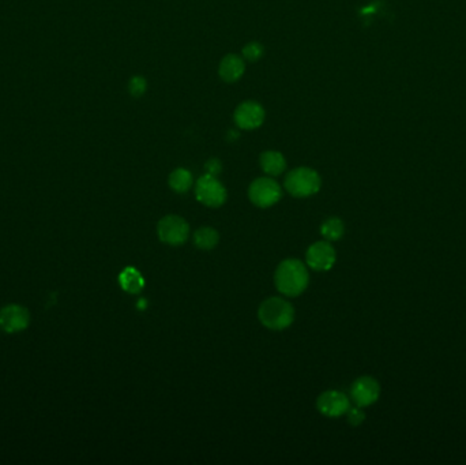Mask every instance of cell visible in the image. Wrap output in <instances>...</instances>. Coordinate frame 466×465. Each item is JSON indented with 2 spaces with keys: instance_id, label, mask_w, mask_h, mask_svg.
<instances>
[{
  "instance_id": "obj_6",
  "label": "cell",
  "mask_w": 466,
  "mask_h": 465,
  "mask_svg": "<svg viewBox=\"0 0 466 465\" xmlns=\"http://www.w3.org/2000/svg\"><path fill=\"white\" fill-rule=\"evenodd\" d=\"M157 232L163 243L170 246H181L188 239L190 226L183 217L170 215L160 220Z\"/></svg>"
},
{
  "instance_id": "obj_3",
  "label": "cell",
  "mask_w": 466,
  "mask_h": 465,
  "mask_svg": "<svg viewBox=\"0 0 466 465\" xmlns=\"http://www.w3.org/2000/svg\"><path fill=\"white\" fill-rule=\"evenodd\" d=\"M322 186L319 174L308 167H298L292 170L285 177V188L296 198H308L315 195Z\"/></svg>"
},
{
  "instance_id": "obj_1",
  "label": "cell",
  "mask_w": 466,
  "mask_h": 465,
  "mask_svg": "<svg viewBox=\"0 0 466 465\" xmlns=\"http://www.w3.org/2000/svg\"><path fill=\"white\" fill-rule=\"evenodd\" d=\"M274 283L277 290L283 295L296 297L307 290L310 284V275L301 261L288 258L277 266Z\"/></svg>"
},
{
  "instance_id": "obj_13",
  "label": "cell",
  "mask_w": 466,
  "mask_h": 465,
  "mask_svg": "<svg viewBox=\"0 0 466 465\" xmlns=\"http://www.w3.org/2000/svg\"><path fill=\"white\" fill-rule=\"evenodd\" d=\"M261 168L263 172L269 176H278L283 174L287 168V161L285 157L276 150H267L261 155L259 159Z\"/></svg>"
},
{
  "instance_id": "obj_12",
  "label": "cell",
  "mask_w": 466,
  "mask_h": 465,
  "mask_svg": "<svg viewBox=\"0 0 466 465\" xmlns=\"http://www.w3.org/2000/svg\"><path fill=\"white\" fill-rule=\"evenodd\" d=\"M244 70H245L244 59L231 54L221 60L220 67H219V74L221 79L225 82H236L241 78V75L244 74Z\"/></svg>"
},
{
  "instance_id": "obj_7",
  "label": "cell",
  "mask_w": 466,
  "mask_h": 465,
  "mask_svg": "<svg viewBox=\"0 0 466 465\" xmlns=\"http://www.w3.org/2000/svg\"><path fill=\"white\" fill-rule=\"evenodd\" d=\"M337 259L336 250L329 240H321L311 244L305 253L307 265L315 272L330 270Z\"/></svg>"
},
{
  "instance_id": "obj_10",
  "label": "cell",
  "mask_w": 466,
  "mask_h": 465,
  "mask_svg": "<svg viewBox=\"0 0 466 465\" xmlns=\"http://www.w3.org/2000/svg\"><path fill=\"white\" fill-rule=\"evenodd\" d=\"M316 408L327 417H340L350 410V402L343 392L327 390L318 397Z\"/></svg>"
},
{
  "instance_id": "obj_15",
  "label": "cell",
  "mask_w": 466,
  "mask_h": 465,
  "mask_svg": "<svg viewBox=\"0 0 466 465\" xmlns=\"http://www.w3.org/2000/svg\"><path fill=\"white\" fill-rule=\"evenodd\" d=\"M220 241V235L210 227H202L194 233V244L199 250H213Z\"/></svg>"
},
{
  "instance_id": "obj_11",
  "label": "cell",
  "mask_w": 466,
  "mask_h": 465,
  "mask_svg": "<svg viewBox=\"0 0 466 465\" xmlns=\"http://www.w3.org/2000/svg\"><path fill=\"white\" fill-rule=\"evenodd\" d=\"M234 123L241 130H255L265 120V110L255 101H244L234 111Z\"/></svg>"
},
{
  "instance_id": "obj_9",
  "label": "cell",
  "mask_w": 466,
  "mask_h": 465,
  "mask_svg": "<svg viewBox=\"0 0 466 465\" xmlns=\"http://www.w3.org/2000/svg\"><path fill=\"white\" fill-rule=\"evenodd\" d=\"M30 314L19 304H8L0 310V328L7 333H17L29 326Z\"/></svg>"
},
{
  "instance_id": "obj_2",
  "label": "cell",
  "mask_w": 466,
  "mask_h": 465,
  "mask_svg": "<svg viewBox=\"0 0 466 465\" xmlns=\"http://www.w3.org/2000/svg\"><path fill=\"white\" fill-rule=\"evenodd\" d=\"M259 321L270 330H284L294 321V308L283 297H269L262 301L258 310Z\"/></svg>"
},
{
  "instance_id": "obj_19",
  "label": "cell",
  "mask_w": 466,
  "mask_h": 465,
  "mask_svg": "<svg viewBox=\"0 0 466 465\" xmlns=\"http://www.w3.org/2000/svg\"><path fill=\"white\" fill-rule=\"evenodd\" d=\"M263 55V47L259 43H248L244 48H243V58L248 61H256L262 58Z\"/></svg>"
},
{
  "instance_id": "obj_4",
  "label": "cell",
  "mask_w": 466,
  "mask_h": 465,
  "mask_svg": "<svg viewBox=\"0 0 466 465\" xmlns=\"http://www.w3.org/2000/svg\"><path fill=\"white\" fill-rule=\"evenodd\" d=\"M196 199L207 208H220L227 201V190L224 184L213 175H203L195 184Z\"/></svg>"
},
{
  "instance_id": "obj_5",
  "label": "cell",
  "mask_w": 466,
  "mask_h": 465,
  "mask_svg": "<svg viewBox=\"0 0 466 465\" xmlns=\"http://www.w3.org/2000/svg\"><path fill=\"white\" fill-rule=\"evenodd\" d=\"M283 197V190L280 184L272 177H258L255 179L248 188L250 201L262 209L276 205Z\"/></svg>"
},
{
  "instance_id": "obj_22",
  "label": "cell",
  "mask_w": 466,
  "mask_h": 465,
  "mask_svg": "<svg viewBox=\"0 0 466 465\" xmlns=\"http://www.w3.org/2000/svg\"><path fill=\"white\" fill-rule=\"evenodd\" d=\"M239 138V132L236 130H230L228 131V141H236Z\"/></svg>"
},
{
  "instance_id": "obj_21",
  "label": "cell",
  "mask_w": 466,
  "mask_h": 465,
  "mask_svg": "<svg viewBox=\"0 0 466 465\" xmlns=\"http://www.w3.org/2000/svg\"><path fill=\"white\" fill-rule=\"evenodd\" d=\"M205 170H206V174L217 176V175L221 172V170H223V164H221V161L219 159H210L205 164Z\"/></svg>"
},
{
  "instance_id": "obj_18",
  "label": "cell",
  "mask_w": 466,
  "mask_h": 465,
  "mask_svg": "<svg viewBox=\"0 0 466 465\" xmlns=\"http://www.w3.org/2000/svg\"><path fill=\"white\" fill-rule=\"evenodd\" d=\"M148 88V82L141 75H135L130 79L128 82V92L132 97H141L143 96V93L146 92Z\"/></svg>"
},
{
  "instance_id": "obj_17",
  "label": "cell",
  "mask_w": 466,
  "mask_h": 465,
  "mask_svg": "<svg viewBox=\"0 0 466 465\" xmlns=\"http://www.w3.org/2000/svg\"><path fill=\"white\" fill-rule=\"evenodd\" d=\"M344 232H345V226H344L343 220L338 219V217L327 219L321 227L322 236L329 241L340 240L344 236Z\"/></svg>"
},
{
  "instance_id": "obj_23",
  "label": "cell",
  "mask_w": 466,
  "mask_h": 465,
  "mask_svg": "<svg viewBox=\"0 0 466 465\" xmlns=\"http://www.w3.org/2000/svg\"><path fill=\"white\" fill-rule=\"evenodd\" d=\"M146 306H148L146 300H145V299H141V300H139V303H138V308L143 310V308H146Z\"/></svg>"
},
{
  "instance_id": "obj_16",
  "label": "cell",
  "mask_w": 466,
  "mask_h": 465,
  "mask_svg": "<svg viewBox=\"0 0 466 465\" xmlns=\"http://www.w3.org/2000/svg\"><path fill=\"white\" fill-rule=\"evenodd\" d=\"M168 183L174 191L179 194H184L192 186V175L185 168H176L175 171L170 175Z\"/></svg>"
},
{
  "instance_id": "obj_14",
  "label": "cell",
  "mask_w": 466,
  "mask_h": 465,
  "mask_svg": "<svg viewBox=\"0 0 466 465\" xmlns=\"http://www.w3.org/2000/svg\"><path fill=\"white\" fill-rule=\"evenodd\" d=\"M119 283H120V287L128 293H139V292L143 290L145 287V280H143V276L135 269V268H125L120 276H119Z\"/></svg>"
},
{
  "instance_id": "obj_20",
  "label": "cell",
  "mask_w": 466,
  "mask_h": 465,
  "mask_svg": "<svg viewBox=\"0 0 466 465\" xmlns=\"http://www.w3.org/2000/svg\"><path fill=\"white\" fill-rule=\"evenodd\" d=\"M348 413V422L352 426H360L365 420V413L361 407L350 408Z\"/></svg>"
},
{
  "instance_id": "obj_8",
  "label": "cell",
  "mask_w": 466,
  "mask_h": 465,
  "mask_svg": "<svg viewBox=\"0 0 466 465\" xmlns=\"http://www.w3.org/2000/svg\"><path fill=\"white\" fill-rule=\"evenodd\" d=\"M381 396V386L372 377L357 378L350 388V397L357 407L365 408L375 404Z\"/></svg>"
}]
</instances>
